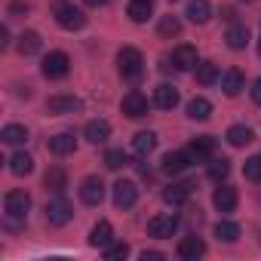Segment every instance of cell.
Instances as JSON below:
<instances>
[{
    "label": "cell",
    "mask_w": 261,
    "mask_h": 261,
    "mask_svg": "<svg viewBox=\"0 0 261 261\" xmlns=\"http://www.w3.org/2000/svg\"><path fill=\"white\" fill-rule=\"evenodd\" d=\"M80 200H83L86 206H98V203L105 200V181H101L98 175L83 178V181H80Z\"/></svg>",
    "instance_id": "cell-8"
},
{
    "label": "cell",
    "mask_w": 261,
    "mask_h": 261,
    "mask_svg": "<svg viewBox=\"0 0 261 261\" xmlns=\"http://www.w3.org/2000/svg\"><path fill=\"white\" fill-rule=\"evenodd\" d=\"M197 65H200V56H197L194 46L181 43V46L172 49V68L175 71H197Z\"/></svg>",
    "instance_id": "cell-10"
},
{
    "label": "cell",
    "mask_w": 261,
    "mask_h": 261,
    "mask_svg": "<svg viewBox=\"0 0 261 261\" xmlns=\"http://www.w3.org/2000/svg\"><path fill=\"white\" fill-rule=\"evenodd\" d=\"M252 142H255V133H252L249 126H230L227 129V145L230 148H246Z\"/></svg>",
    "instance_id": "cell-22"
},
{
    "label": "cell",
    "mask_w": 261,
    "mask_h": 261,
    "mask_svg": "<svg viewBox=\"0 0 261 261\" xmlns=\"http://www.w3.org/2000/svg\"><path fill=\"white\" fill-rule=\"evenodd\" d=\"M175 230H178V215H175V212H163V215H154V218L148 221V233L157 237V240H166V237H172Z\"/></svg>",
    "instance_id": "cell-7"
},
{
    "label": "cell",
    "mask_w": 261,
    "mask_h": 261,
    "mask_svg": "<svg viewBox=\"0 0 261 261\" xmlns=\"http://www.w3.org/2000/svg\"><path fill=\"white\" fill-rule=\"evenodd\" d=\"M157 31H160V37H178L181 34V22L175 16H163L160 25H157Z\"/></svg>",
    "instance_id": "cell-33"
},
{
    "label": "cell",
    "mask_w": 261,
    "mask_h": 261,
    "mask_svg": "<svg viewBox=\"0 0 261 261\" xmlns=\"http://www.w3.org/2000/svg\"><path fill=\"white\" fill-rule=\"evenodd\" d=\"M0 46H10V28H0Z\"/></svg>",
    "instance_id": "cell-41"
},
{
    "label": "cell",
    "mask_w": 261,
    "mask_h": 261,
    "mask_svg": "<svg viewBox=\"0 0 261 261\" xmlns=\"http://www.w3.org/2000/svg\"><path fill=\"white\" fill-rule=\"evenodd\" d=\"M258 56H261V40H258Z\"/></svg>",
    "instance_id": "cell-44"
},
{
    "label": "cell",
    "mask_w": 261,
    "mask_h": 261,
    "mask_svg": "<svg viewBox=\"0 0 261 261\" xmlns=\"http://www.w3.org/2000/svg\"><path fill=\"white\" fill-rule=\"evenodd\" d=\"M111 197H114V206L117 209H129V206H136V200H139V185L129 181V178H120L111 188Z\"/></svg>",
    "instance_id": "cell-5"
},
{
    "label": "cell",
    "mask_w": 261,
    "mask_h": 261,
    "mask_svg": "<svg viewBox=\"0 0 261 261\" xmlns=\"http://www.w3.org/2000/svg\"><path fill=\"white\" fill-rule=\"evenodd\" d=\"M129 255V246L126 243H111L108 249H105V258L108 261H120V258H126Z\"/></svg>",
    "instance_id": "cell-38"
},
{
    "label": "cell",
    "mask_w": 261,
    "mask_h": 261,
    "mask_svg": "<svg viewBox=\"0 0 261 261\" xmlns=\"http://www.w3.org/2000/svg\"><path fill=\"white\" fill-rule=\"evenodd\" d=\"M83 4H86V7H105L108 0H83Z\"/></svg>",
    "instance_id": "cell-43"
},
{
    "label": "cell",
    "mask_w": 261,
    "mask_h": 261,
    "mask_svg": "<svg viewBox=\"0 0 261 261\" xmlns=\"http://www.w3.org/2000/svg\"><path fill=\"white\" fill-rule=\"evenodd\" d=\"M68 71H71V59H68V53L56 49V53H49V56L43 59V77H49V80H62V77H68Z\"/></svg>",
    "instance_id": "cell-6"
},
{
    "label": "cell",
    "mask_w": 261,
    "mask_h": 261,
    "mask_svg": "<svg viewBox=\"0 0 261 261\" xmlns=\"http://www.w3.org/2000/svg\"><path fill=\"white\" fill-rule=\"evenodd\" d=\"M10 13H13V16H22V13H28V4L16 0V4H10Z\"/></svg>",
    "instance_id": "cell-39"
},
{
    "label": "cell",
    "mask_w": 261,
    "mask_h": 261,
    "mask_svg": "<svg viewBox=\"0 0 261 261\" xmlns=\"http://www.w3.org/2000/svg\"><path fill=\"white\" fill-rule=\"evenodd\" d=\"M4 209H7V227H19V221H25L28 218V209H31L28 191H7Z\"/></svg>",
    "instance_id": "cell-2"
},
{
    "label": "cell",
    "mask_w": 261,
    "mask_h": 261,
    "mask_svg": "<svg viewBox=\"0 0 261 261\" xmlns=\"http://www.w3.org/2000/svg\"><path fill=\"white\" fill-rule=\"evenodd\" d=\"M46 191H53V194H62L65 188H68V172L62 169V166H53L49 172H46Z\"/></svg>",
    "instance_id": "cell-28"
},
{
    "label": "cell",
    "mask_w": 261,
    "mask_h": 261,
    "mask_svg": "<svg viewBox=\"0 0 261 261\" xmlns=\"http://www.w3.org/2000/svg\"><path fill=\"white\" fill-rule=\"evenodd\" d=\"M203 255H206V243H203L200 237H185V240L178 243V258L197 261V258H203Z\"/></svg>",
    "instance_id": "cell-17"
},
{
    "label": "cell",
    "mask_w": 261,
    "mask_h": 261,
    "mask_svg": "<svg viewBox=\"0 0 261 261\" xmlns=\"http://www.w3.org/2000/svg\"><path fill=\"white\" fill-rule=\"evenodd\" d=\"M46 148H49V154H56V157H68V154H74L77 142H74L71 133H59V136H53V139L46 142Z\"/></svg>",
    "instance_id": "cell-18"
},
{
    "label": "cell",
    "mask_w": 261,
    "mask_h": 261,
    "mask_svg": "<svg viewBox=\"0 0 261 261\" xmlns=\"http://www.w3.org/2000/svg\"><path fill=\"white\" fill-rule=\"evenodd\" d=\"M252 101H255V105H261V77L252 83Z\"/></svg>",
    "instance_id": "cell-40"
},
{
    "label": "cell",
    "mask_w": 261,
    "mask_h": 261,
    "mask_svg": "<svg viewBox=\"0 0 261 261\" xmlns=\"http://www.w3.org/2000/svg\"><path fill=\"white\" fill-rule=\"evenodd\" d=\"M71 218H74V206L68 203V197H65V194L49 197V203H46V221H49L53 227H62V224H68Z\"/></svg>",
    "instance_id": "cell-4"
},
{
    "label": "cell",
    "mask_w": 261,
    "mask_h": 261,
    "mask_svg": "<svg viewBox=\"0 0 261 261\" xmlns=\"http://www.w3.org/2000/svg\"><path fill=\"white\" fill-rule=\"evenodd\" d=\"M126 16L133 19V22H148L154 16V0H129V7H126Z\"/></svg>",
    "instance_id": "cell-20"
},
{
    "label": "cell",
    "mask_w": 261,
    "mask_h": 261,
    "mask_svg": "<svg viewBox=\"0 0 261 261\" xmlns=\"http://www.w3.org/2000/svg\"><path fill=\"white\" fill-rule=\"evenodd\" d=\"M126 163H129V160H126V154H123V151H117V148H111V151L105 154V166H108V169H123Z\"/></svg>",
    "instance_id": "cell-37"
},
{
    "label": "cell",
    "mask_w": 261,
    "mask_h": 261,
    "mask_svg": "<svg viewBox=\"0 0 261 261\" xmlns=\"http://www.w3.org/2000/svg\"><path fill=\"white\" fill-rule=\"evenodd\" d=\"M120 111H123L126 117H133V120H142V117L148 114V98H145L139 89H133V92H126V95H123Z\"/></svg>",
    "instance_id": "cell-9"
},
{
    "label": "cell",
    "mask_w": 261,
    "mask_h": 261,
    "mask_svg": "<svg viewBox=\"0 0 261 261\" xmlns=\"http://www.w3.org/2000/svg\"><path fill=\"white\" fill-rule=\"evenodd\" d=\"M191 194H194V181H172V185L163 191V200H166L169 206H185V203L191 200Z\"/></svg>",
    "instance_id": "cell-12"
},
{
    "label": "cell",
    "mask_w": 261,
    "mask_h": 261,
    "mask_svg": "<svg viewBox=\"0 0 261 261\" xmlns=\"http://www.w3.org/2000/svg\"><path fill=\"white\" fill-rule=\"evenodd\" d=\"M188 117H191V120H209V117H212V101L203 98V95L191 98V101H188Z\"/></svg>",
    "instance_id": "cell-25"
},
{
    "label": "cell",
    "mask_w": 261,
    "mask_h": 261,
    "mask_svg": "<svg viewBox=\"0 0 261 261\" xmlns=\"http://www.w3.org/2000/svg\"><path fill=\"white\" fill-rule=\"evenodd\" d=\"M40 34L37 31H25L22 37H19V43H16V49L22 53V56H34V53H40Z\"/></svg>",
    "instance_id": "cell-29"
},
{
    "label": "cell",
    "mask_w": 261,
    "mask_h": 261,
    "mask_svg": "<svg viewBox=\"0 0 261 261\" xmlns=\"http://www.w3.org/2000/svg\"><path fill=\"white\" fill-rule=\"evenodd\" d=\"M191 163H194L191 151H169L163 157V172L166 175H181L185 169H191Z\"/></svg>",
    "instance_id": "cell-11"
},
{
    "label": "cell",
    "mask_w": 261,
    "mask_h": 261,
    "mask_svg": "<svg viewBox=\"0 0 261 261\" xmlns=\"http://www.w3.org/2000/svg\"><path fill=\"white\" fill-rule=\"evenodd\" d=\"M212 203H215V209H218V212H233V209H237V203H240V197H237V188H230V185H221V188H215V194H212Z\"/></svg>",
    "instance_id": "cell-14"
},
{
    "label": "cell",
    "mask_w": 261,
    "mask_h": 261,
    "mask_svg": "<svg viewBox=\"0 0 261 261\" xmlns=\"http://www.w3.org/2000/svg\"><path fill=\"white\" fill-rule=\"evenodd\" d=\"M227 175H230V160L221 157V160H212V163H209V178H212V181H224Z\"/></svg>",
    "instance_id": "cell-35"
},
{
    "label": "cell",
    "mask_w": 261,
    "mask_h": 261,
    "mask_svg": "<svg viewBox=\"0 0 261 261\" xmlns=\"http://www.w3.org/2000/svg\"><path fill=\"white\" fill-rule=\"evenodd\" d=\"M215 237L224 240V243H233V240L240 237V224H233V221H218V224H215Z\"/></svg>",
    "instance_id": "cell-34"
},
{
    "label": "cell",
    "mask_w": 261,
    "mask_h": 261,
    "mask_svg": "<svg viewBox=\"0 0 261 261\" xmlns=\"http://www.w3.org/2000/svg\"><path fill=\"white\" fill-rule=\"evenodd\" d=\"M80 108H83V101L77 95H53L46 101V111L49 114H77Z\"/></svg>",
    "instance_id": "cell-13"
},
{
    "label": "cell",
    "mask_w": 261,
    "mask_h": 261,
    "mask_svg": "<svg viewBox=\"0 0 261 261\" xmlns=\"http://www.w3.org/2000/svg\"><path fill=\"white\" fill-rule=\"evenodd\" d=\"M117 68H120V77L126 83H139L142 74H145V56L136 46H123L117 53Z\"/></svg>",
    "instance_id": "cell-1"
},
{
    "label": "cell",
    "mask_w": 261,
    "mask_h": 261,
    "mask_svg": "<svg viewBox=\"0 0 261 261\" xmlns=\"http://www.w3.org/2000/svg\"><path fill=\"white\" fill-rule=\"evenodd\" d=\"M114 243V227H111V221H98L95 227H92V233H89V246H95V249H108Z\"/></svg>",
    "instance_id": "cell-19"
},
{
    "label": "cell",
    "mask_w": 261,
    "mask_h": 261,
    "mask_svg": "<svg viewBox=\"0 0 261 261\" xmlns=\"http://www.w3.org/2000/svg\"><path fill=\"white\" fill-rule=\"evenodd\" d=\"M163 255L160 252H142V261H160Z\"/></svg>",
    "instance_id": "cell-42"
},
{
    "label": "cell",
    "mask_w": 261,
    "mask_h": 261,
    "mask_svg": "<svg viewBox=\"0 0 261 261\" xmlns=\"http://www.w3.org/2000/svg\"><path fill=\"white\" fill-rule=\"evenodd\" d=\"M154 105L163 108V111H172V108L178 105V89L169 86V83H160V86L154 89Z\"/></svg>",
    "instance_id": "cell-21"
},
{
    "label": "cell",
    "mask_w": 261,
    "mask_h": 261,
    "mask_svg": "<svg viewBox=\"0 0 261 261\" xmlns=\"http://www.w3.org/2000/svg\"><path fill=\"white\" fill-rule=\"evenodd\" d=\"M83 136H86V142H92V145H105V142L111 139V123H108V120H89V123L83 126Z\"/></svg>",
    "instance_id": "cell-15"
},
{
    "label": "cell",
    "mask_w": 261,
    "mask_h": 261,
    "mask_svg": "<svg viewBox=\"0 0 261 261\" xmlns=\"http://www.w3.org/2000/svg\"><path fill=\"white\" fill-rule=\"evenodd\" d=\"M215 80H218L215 62H200V65H197V83H200V86H212Z\"/></svg>",
    "instance_id": "cell-32"
},
{
    "label": "cell",
    "mask_w": 261,
    "mask_h": 261,
    "mask_svg": "<svg viewBox=\"0 0 261 261\" xmlns=\"http://www.w3.org/2000/svg\"><path fill=\"white\" fill-rule=\"evenodd\" d=\"M243 175H246L249 181H261V154L246 160V166H243Z\"/></svg>",
    "instance_id": "cell-36"
},
{
    "label": "cell",
    "mask_w": 261,
    "mask_h": 261,
    "mask_svg": "<svg viewBox=\"0 0 261 261\" xmlns=\"http://www.w3.org/2000/svg\"><path fill=\"white\" fill-rule=\"evenodd\" d=\"M31 169H34V157H31V154L16 151V154L10 157V172H13V175H28Z\"/></svg>",
    "instance_id": "cell-27"
},
{
    "label": "cell",
    "mask_w": 261,
    "mask_h": 261,
    "mask_svg": "<svg viewBox=\"0 0 261 261\" xmlns=\"http://www.w3.org/2000/svg\"><path fill=\"white\" fill-rule=\"evenodd\" d=\"M243 86H246V80H243V71H240V68H227V71L221 74V89H224L227 95H237Z\"/></svg>",
    "instance_id": "cell-23"
},
{
    "label": "cell",
    "mask_w": 261,
    "mask_h": 261,
    "mask_svg": "<svg viewBox=\"0 0 261 261\" xmlns=\"http://www.w3.org/2000/svg\"><path fill=\"white\" fill-rule=\"evenodd\" d=\"M154 148H157V136H154V133H139V136L133 139V151H136L139 157H148Z\"/></svg>",
    "instance_id": "cell-31"
},
{
    "label": "cell",
    "mask_w": 261,
    "mask_h": 261,
    "mask_svg": "<svg viewBox=\"0 0 261 261\" xmlns=\"http://www.w3.org/2000/svg\"><path fill=\"white\" fill-rule=\"evenodd\" d=\"M0 139H4L7 145H25V142H28V129L19 126V123H10V126H4Z\"/></svg>",
    "instance_id": "cell-30"
},
{
    "label": "cell",
    "mask_w": 261,
    "mask_h": 261,
    "mask_svg": "<svg viewBox=\"0 0 261 261\" xmlns=\"http://www.w3.org/2000/svg\"><path fill=\"white\" fill-rule=\"evenodd\" d=\"M224 40H227L230 49H246V43H249V28H246V25H230L227 34H224Z\"/></svg>",
    "instance_id": "cell-26"
},
{
    "label": "cell",
    "mask_w": 261,
    "mask_h": 261,
    "mask_svg": "<svg viewBox=\"0 0 261 261\" xmlns=\"http://www.w3.org/2000/svg\"><path fill=\"white\" fill-rule=\"evenodd\" d=\"M185 16H188L194 25H206V22L212 19V4H209V0H188Z\"/></svg>",
    "instance_id": "cell-16"
},
{
    "label": "cell",
    "mask_w": 261,
    "mask_h": 261,
    "mask_svg": "<svg viewBox=\"0 0 261 261\" xmlns=\"http://www.w3.org/2000/svg\"><path fill=\"white\" fill-rule=\"evenodd\" d=\"M53 16H56V22L65 31H80L86 25V13L77 10L74 4H68V0H56V4H53Z\"/></svg>",
    "instance_id": "cell-3"
},
{
    "label": "cell",
    "mask_w": 261,
    "mask_h": 261,
    "mask_svg": "<svg viewBox=\"0 0 261 261\" xmlns=\"http://www.w3.org/2000/svg\"><path fill=\"white\" fill-rule=\"evenodd\" d=\"M215 154V139L212 136H197L194 142H191V157L194 160H206V157H212Z\"/></svg>",
    "instance_id": "cell-24"
}]
</instances>
